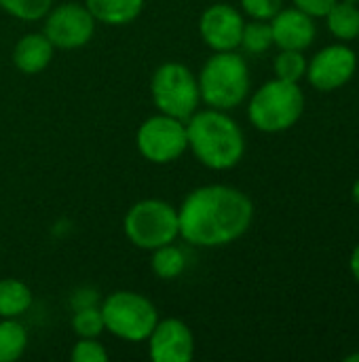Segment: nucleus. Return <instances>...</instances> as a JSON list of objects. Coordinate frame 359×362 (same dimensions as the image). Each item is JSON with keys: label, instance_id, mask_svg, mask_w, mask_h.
I'll return each instance as SVG.
<instances>
[{"label": "nucleus", "instance_id": "nucleus-1", "mask_svg": "<svg viewBox=\"0 0 359 362\" xmlns=\"http://www.w3.org/2000/svg\"><path fill=\"white\" fill-rule=\"evenodd\" d=\"M178 218L184 242L197 248H222L248 233L254 204L235 187L205 185L184 197Z\"/></svg>", "mask_w": 359, "mask_h": 362}, {"label": "nucleus", "instance_id": "nucleus-2", "mask_svg": "<svg viewBox=\"0 0 359 362\" xmlns=\"http://www.w3.org/2000/svg\"><path fill=\"white\" fill-rule=\"evenodd\" d=\"M186 136L188 151L195 159L214 172L231 170L243 159V132L237 121L226 115V110H197L186 119Z\"/></svg>", "mask_w": 359, "mask_h": 362}, {"label": "nucleus", "instance_id": "nucleus-3", "mask_svg": "<svg viewBox=\"0 0 359 362\" xmlns=\"http://www.w3.org/2000/svg\"><path fill=\"white\" fill-rule=\"evenodd\" d=\"M197 81L201 102L216 110L237 108L250 93L248 62L235 51L214 53L203 64Z\"/></svg>", "mask_w": 359, "mask_h": 362}, {"label": "nucleus", "instance_id": "nucleus-4", "mask_svg": "<svg viewBox=\"0 0 359 362\" xmlns=\"http://www.w3.org/2000/svg\"><path fill=\"white\" fill-rule=\"evenodd\" d=\"M305 110V95L298 83L269 81L250 100V123L264 134H279L296 125Z\"/></svg>", "mask_w": 359, "mask_h": 362}, {"label": "nucleus", "instance_id": "nucleus-5", "mask_svg": "<svg viewBox=\"0 0 359 362\" xmlns=\"http://www.w3.org/2000/svg\"><path fill=\"white\" fill-rule=\"evenodd\" d=\"M123 229L135 248L152 252L180 238L178 208L165 199H140L127 210Z\"/></svg>", "mask_w": 359, "mask_h": 362}, {"label": "nucleus", "instance_id": "nucleus-6", "mask_svg": "<svg viewBox=\"0 0 359 362\" xmlns=\"http://www.w3.org/2000/svg\"><path fill=\"white\" fill-rule=\"evenodd\" d=\"M104 329L123 341L140 344L146 341L159 322V312L154 303L135 291H114L102 303Z\"/></svg>", "mask_w": 359, "mask_h": 362}, {"label": "nucleus", "instance_id": "nucleus-7", "mask_svg": "<svg viewBox=\"0 0 359 362\" xmlns=\"http://www.w3.org/2000/svg\"><path fill=\"white\" fill-rule=\"evenodd\" d=\"M150 95L159 112L182 121L195 115L201 104L197 74L180 62H167L154 70L150 78Z\"/></svg>", "mask_w": 359, "mask_h": 362}, {"label": "nucleus", "instance_id": "nucleus-8", "mask_svg": "<svg viewBox=\"0 0 359 362\" xmlns=\"http://www.w3.org/2000/svg\"><path fill=\"white\" fill-rule=\"evenodd\" d=\"M135 146L140 155L154 165L174 163L188 151L186 121L163 112L152 115L138 127Z\"/></svg>", "mask_w": 359, "mask_h": 362}, {"label": "nucleus", "instance_id": "nucleus-9", "mask_svg": "<svg viewBox=\"0 0 359 362\" xmlns=\"http://www.w3.org/2000/svg\"><path fill=\"white\" fill-rule=\"evenodd\" d=\"M44 19V36L51 40L55 49L72 51L85 47L95 34V19L85 4L78 2H63L51 6V11L42 17Z\"/></svg>", "mask_w": 359, "mask_h": 362}, {"label": "nucleus", "instance_id": "nucleus-10", "mask_svg": "<svg viewBox=\"0 0 359 362\" xmlns=\"http://www.w3.org/2000/svg\"><path fill=\"white\" fill-rule=\"evenodd\" d=\"M243 25H245L243 15L226 2H218V4L207 6L199 17L201 40L214 53L239 49Z\"/></svg>", "mask_w": 359, "mask_h": 362}, {"label": "nucleus", "instance_id": "nucleus-11", "mask_svg": "<svg viewBox=\"0 0 359 362\" xmlns=\"http://www.w3.org/2000/svg\"><path fill=\"white\" fill-rule=\"evenodd\" d=\"M355 68V51L345 45H332L322 49L311 64H307V78L320 91H334L351 81Z\"/></svg>", "mask_w": 359, "mask_h": 362}, {"label": "nucleus", "instance_id": "nucleus-12", "mask_svg": "<svg viewBox=\"0 0 359 362\" xmlns=\"http://www.w3.org/2000/svg\"><path fill=\"white\" fill-rule=\"evenodd\" d=\"M146 341L150 361L190 362L195 358V335L190 327L180 318H159Z\"/></svg>", "mask_w": 359, "mask_h": 362}, {"label": "nucleus", "instance_id": "nucleus-13", "mask_svg": "<svg viewBox=\"0 0 359 362\" xmlns=\"http://www.w3.org/2000/svg\"><path fill=\"white\" fill-rule=\"evenodd\" d=\"M273 45L288 51H305L315 38L313 17L300 8H281L271 19Z\"/></svg>", "mask_w": 359, "mask_h": 362}, {"label": "nucleus", "instance_id": "nucleus-14", "mask_svg": "<svg viewBox=\"0 0 359 362\" xmlns=\"http://www.w3.org/2000/svg\"><path fill=\"white\" fill-rule=\"evenodd\" d=\"M55 47L44 32L23 34L13 47V64L23 74H40L53 62Z\"/></svg>", "mask_w": 359, "mask_h": 362}, {"label": "nucleus", "instance_id": "nucleus-15", "mask_svg": "<svg viewBox=\"0 0 359 362\" xmlns=\"http://www.w3.org/2000/svg\"><path fill=\"white\" fill-rule=\"evenodd\" d=\"M146 0H85V6L97 23L127 25L140 17Z\"/></svg>", "mask_w": 359, "mask_h": 362}, {"label": "nucleus", "instance_id": "nucleus-16", "mask_svg": "<svg viewBox=\"0 0 359 362\" xmlns=\"http://www.w3.org/2000/svg\"><path fill=\"white\" fill-rule=\"evenodd\" d=\"M34 303L30 286L17 278H0V318H21Z\"/></svg>", "mask_w": 359, "mask_h": 362}, {"label": "nucleus", "instance_id": "nucleus-17", "mask_svg": "<svg viewBox=\"0 0 359 362\" xmlns=\"http://www.w3.org/2000/svg\"><path fill=\"white\" fill-rule=\"evenodd\" d=\"M28 331L19 318H0V362L19 361L28 350Z\"/></svg>", "mask_w": 359, "mask_h": 362}, {"label": "nucleus", "instance_id": "nucleus-18", "mask_svg": "<svg viewBox=\"0 0 359 362\" xmlns=\"http://www.w3.org/2000/svg\"><path fill=\"white\" fill-rule=\"evenodd\" d=\"M150 269L161 280H176L186 269V255H184V250L180 246H176V242L165 244V246L152 250Z\"/></svg>", "mask_w": 359, "mask_h": 362}, {"label": "nucleus", "instance_id": "nucleus-19", "mask_svg": "<svg viewBox=\"0 0 359 362\" xmlns=\"http://www.w3.org/2000/svg\"><path fill=\"white\" fill-rule=\"evenodd\" d=\"M328 30L341 40H353L359 36V8L353 2H336L328 15Z\"/></svg>", "mask_w": 359, "mask_h": 362}, {"label": "nucleus", "instance_id": "nucleus-20", "mask_svg": "<svg viewBox=\"0 0 359 362\" xmlns=\"http://www.w3.org/2000/svg\"><path fill=\"white\" fill-rule=\"evenodd\" d=\"M241 47L252 55H260V53L269 51L273 47L271 23L262 21V19H252L250 23H245L243 34H241Z\"/></svg>", "mask_w": 359, "mask_h": 362}, {"label": "nucleus", "instance_id": "nucleus-21", "mask_svg": "<svg viewBox=\"0 0 359 362\" xmlns=\"http://www.w3.org/2000/svg\"><path fill=\"white\" fill-rule=\"evenodd\" d=\"M72 331L74 335L80 337H91L97 339L106 329H104V318H102V310L99 305H87V308H78L74 310L72 316Z\"/></svg>", "mask_w": 359, "mask_h": 362}, {"label": "nucleus", "instance_id": "nucleus-22", "mask_svg": "<svg viewBox=\"0 0 359 362\" xmlns=\"http://www.w3.org/2000/svg\"><path fill=\"white\" fill-rule=\"evenodd\" d=\"M53 6V0H0V8L19 21H38Z\"/></svg>", "mask_w": 359, "mask_h": 362}, {"label": "nucleus", "instance_id": "nucleus-23", "mask_svg": "<svg viewBox=\"0 0 359 362\" xmlns=\"http://www.w3.org/2000/svg\"><path fill=\"white\" fill-rule=\"evenodd\" d=\"M275 74L281 81L298 83L307 74V59L303 57V51L281 49V53L275 57Z\"/></svg>", "mask_w": 359, "mask_h": 362}, {"label": "nucleus", "instance_id": "nucleus-24", "mask_svg": "<svg viewBox=\"0 0 359 362\" xmlns=\"http://www.w3.org/2000/svg\"><path fill=\"white\" fill-rule=\"evenodd\" d=\"M70 358L74 362H108L110 361V354L104 348V344H99L97 339L80 337L76 341V346L72 348Z\"/></svg>", "mask_w": 359, "mask_h": 362}, {"label": "nucleus", "instance_id": "nucleus-25", "mask_svg": "<svg viewBox=\"0 0 359 362\" xmlns=\"http://www.w3.org/2000/svg\"><path fill=\"white\" fill-rule=\"evenodd\" d=\"M239 2L252 19H262V21H271L284 6V0H239Z\"/></svg>", "mask_w": 359, "mask_h": 362}, {"label": "nucleus", "instance_id": "nucleus-26", "mask_svg": "<svg viewBox=\"0 0 359 362\" xmlns=\"http://www.w3.org/2000/svg\"><path fill=\"white\" fill-rule=\"evenodd\" d=\"M336 0H294V6L305 11L311 17H326Z\"/></svg>", "mask_w": 359, "mask_h": 362}, {"label": "nucleus", "instance_id": "nucleus-27", "mask_svg": "<svg viewBox=\"0 0 359 362\" xmlns=\"http://www.w3.org/2000/svg\"><path fill=\"white\" fill-rule=\"evenodd\" d=\"M87 305H99L97 303V293L91 291V288H78L72 297V308L78 310V308H87Z\"/></svg>", "mask_w": 359, "mask_h": 362}, {"label": "nucleus", "instance_id": "nucleus-28", "mask_svg": "<svg viewBox=\"0 0 359 362\" xmlns=\"http://www.w3.org/2000/svg\"><path fill=\"white\" fill-rule=\"evenodd\" d=\"M349 265H351V274H353V278L359 282V246H355V250H353V255H351Z\"/></svg>", "mask_w": 359, "mask_h": 362}, {"label": "nucleus", "instance_id": "nucleus-29", "mask_svg": "<svg viewBox=\"0 0 359 362\" xmlns=\"http://www.w3.org/2000/svg\"><path fill=\"white\" fill-rule=\"evenodd\" d=\"M353 199L359 204V178H358V182L353 185Z\"/></svg>", "mask_w": 359, "mask_h": 362}, {"label": "nucleus", "instance_id": "nucleus-30", "mask_svg": "<svg viewBox=\"0 0 359 362\" xmlns=\"http://www.w3.org/2000/svg\"><path fill=\"white\" fill-rule=\"evenodd\" d=\"M347 362H359V352H355V354H349L347 358H345Z\"/></svg>", "mask_w": 359, "mask_h": 362}]
</instances>
